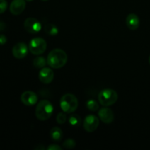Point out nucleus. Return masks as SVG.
<instances>
[{
	"mask_svg": "<svg viewBox=\"0 0 150 150\" xmlns=\"http://www.w3.org/2000/svg\"><path fill=\"white\" fill-rule=\"evenodd\" d=\"M67 62V55L65 51L60 48H55L50 51L47 57V64L50 67L59 69L64 67Z\"/></svg>",
	"mask_w": 150,
	"mask_h": 150,
	"instance_id": "f257e3e1",
	"label": "nucleus"
},
{
	"mask_svg": "<svg viewBox=\"0 0 150 150\" xmlns=\"http://www.w3.org/2000/svg\"><path fill=\"white\" fill-rule=\"evenodd\" d=\"M54 112V106L48 100H42L40 101L35 109V116L40 121H46Z\"/></svg>",
	"mask_w": 150,
	"mask_h": 150,
	"instance_id": "f03ea898",
	"label": "nucleus"
},
{
	"mask_svg": "<svg viewBox=\"0 0 150 150\" xmlns=\"http://www.w3.org/2000/svg\"><path fill=\"white\" fill-rule=\"evenodd\" d=\"M78 106L79 100L73 94H65L60 99V108L66 114H72L75 112Z\"/></svg>",
	"mask_w": 150,
	"mask_h": 150,
	"instance_id": "7ed1b4c3",
	"label": "nucleus"
},
{
	"mask_svg": "<svg viewBox=\"0 0 150 150\" xmlns=\"http://www.w3.org/2000/svg\"><path fill=\"white\" fill-rule=\"evenodd\" d=\"M118 100V94L111 89H104L98 94V100L103 106H110L115 103Z\"/></svg>",
	"mask_w": 150,
	"mask_h": 150,
	"instance_id": "20e7f679",
	"label": "nucleus"
},
{
	"mask_svg": "<svg viewBox=\"0 0 150 150\" xmlns=\"http://www.w3.org/2000/svg\"><path fill=\"white\" fill-rule=\"evenodd\" d=\"M47 48V42L43 38H35L29 42V49L32 54L39 56L42 54Z\"/></svg>",
	"mask_w": 150,
	"mask_h": 150,
	"instance_id": "39448f33",
	"label": "nucleus"
},
{
	"mask_svg": "<svg viewBox=\"0 0 150 150\" xmlns=\"http://www.w3.org/2000/svg\"><path fill=\"white\" fill-rule=\"evenodd\" d=\"M23 26L26 31L31 34H37L42 29V24L39 20L35 18H28L25 20Z\"/></svg>",
	"mask_w": 150,
	"mask_h": 150,
	"instance_id": "423d86ee",
	"label": "nucleus"
},
{
	"mask_svg": "<svg viewBox=\"0 0 150 150\" xmlns=\"http://www.w3.org/2000/svg\"><path fill=\"white\" fill-rule=\"evenodd\" d=\"M99 125L100 121L98 117L92 114H89L85 117L83 123V128L88 133H92L95 131L99 127Z\"/></svg>",
	"mask_w": 150,
	"mask_h": 150,
	"instance_id": "0eeeda50",
	"label": "nucleus"
},
{
	"mask_svg": "<svg viewBox=\"0 0 150 150\" xmlns=\"http://www.w3.org/2000/svg\"><path fill=\"white\" fill-rule=\"evenodd\" d=\"M27 45L24 42H18L13 46L12 49V53L15 58L16 59H23L26 57L29 51Z\"/></svg>",
	"mask_w": 150,
	"mask_h": 150,
	"instance_id": "6e6552de",
	"label": "nucleus"
},
{
	"mask_svg": "<svg viewBox=\"0 0 150 150\" xmlns=\"http://www.w3.org/2000/svg\"><path fill=\"white\" fill-rule=\"evenodd\" d=\"M22 103L27 106H32L38 103V97L35 92L32 91H25L21 95Z\"/></svg>",
	"mask_w": 150,
	"mask_h": 150,
	"instance_id": "1a4fd4ad",
	"label": "nucleus"
},
{
	"mask_svg": "<svg viewBox=\"0 0 150 150\" xmlns=\"http://www.w3.org/2000/svg\"><path fill=\"white\" fill-rule=\"evenodd\" d=\"M54 71L50 67H44L39 72V79L44 84L51 83L54 80Z\"/></svg>",
	"mask_w": 150,
	"mask_h": 150,
	"instance_id": "9d476101",
	"label": "nucleus"
},
{
	"mask_svg": "<svg viewBox=\"0 0 150 150\" xmlns=\"http://www.w3.org/2000/svg\"><path fill=\"white\" fill-rule=\"evenodd\" d=\"M98 116L100 121L105 124H110L114 120V112L111 109L108 107L105 106L104 108H100L98 111Z\"/></svg>",
	"mask_w": 150,
	"mask_h": 150,
	"instance_id": "9b49d317",
	"label": "nucleus"
},
{
	"mask_svg": "<svg viewBox=\"0 0 150 150\" xmlns=\"http://www.w3.org/2000/svg\"><path fill=\"white\" fill-rule=\"evenodd\" d=\"M26 8L25 0H13L10 5V11L14 16L21 14Z\"/></svg>",
	"mask_w": 150,
	"mask_h": 150,
	"instance_id": "f8f14e48",
	"label": "nucleus"
},
{
	"mask_svg": "<svg viewBox=\"0 0 150 150\" xmlns=\"http://www.w3.org/2000/svg\"><path fill=\"white\" fill-rule=\"evenodd\" d=\"M126 24L130 30H136L140 25L139 16L135 13H130L126 18Z\"/></svg>",
	"mask_w": 150,
	"mask_h": 150,
	"instance_id": "ddd939ff",
	"label": "nucleus"
},
{
	"mask_svg": "<svg viewBox=\"0 0 150 150\" xmlns=\"http://www.w3.org/2000/svg\"><path fill=\"white\" fill-rule=\"evenodd\" d=\"M50 136L54 141L59 142L63 137V132L59 127H54L50 131Z\"/></svg>",
	"mask_w": 150,
	"mask_h": 150,
	"instance_id": "4468645a",
	"label": "nucleus"
},
{
	"mask_svg": "<svg viewBox=\"0 0 150 150\" xmlns=\"http://www.w3.org/2000/svg\"><path fill=\"white\" fill-rule=\"evenodd\" d=\"M45 31L48 35H51V36H54L57 35L59 33V29L57 28V26L52 23H48L45 26Z\"/></svg>",
	"mask_w": 150,
	"mask_h": 150,
	"instance_id": "2eb2a0df",
	"label": "nucleus"
},
{
	"mask_svg": "<svg viewBox=\"0 0 150 150\" xmlns=\"http://www.w3.org/2000/svg\"><path fill=\"white\" fill-rule=\"evenodd\" d=\"M47 59H45L43 57H35L33 61V64L35 67L39 69H42L46 65Z\"/></svg>",
	"mask_w": 150,
	"mask_h": 150,
	"instance_id": "dca6fc26",
	"label": "nucleus"
},
{
	"mask_svg": "<svg viewBox=\"0 0 150 150\" xmlns=\"http://www.w3.org/2000/svg\"><path fill=\"white\" fill-rule=\"evenodd\" d=\"M81 120L77 114H73L69 117V123L70 124V125L74 127H79L81 124Z\"/></svg>",
	"mask_w": 150,
	"mask_h": 150,
	"instance_id": "f3484780",
	"label": "nucleus"
},
{
	"mask_svg": "<svg viewBox=\"0 0 150 150\" xmlns=\"http://www.w3.org/2000/svg\"><path fill=\"white\" fill-rule=\"evenodd\" d=\"M86 107L92 111H96L99 109V104L95 100H89L86 102Z\"/></svg>",
	"mask_w": 150,
	"mask_h": 150,
	"instance_id": "a211bd4d",
	"label": "nucleus"
},
{
	"mask_svg": "<svg viewBox=\"0 0 150 150\" xmlns=\"http://www.w3.org/2000/svg\"><path fill=\"white\" fill-rule=\"evenodd\" d=\"M76 142H75V140L72 139H66L65 141L63 143V147L65 148V149H73V148L76 146Z\"/></svg>",
	"mask_w": 150,
	"mask_h": 150,
	"instance_id": "6ab92c4d",
	"label": "nucleus"
},
{
	"mask_svg": "<svg viewBox=\"0 0 150 150\" xmlns=\"http://www.w3.org/2000/svg\"><path fill=\"white\" fill-rule=\"evenodd\" d=\"M67 121V115H66V113L60 112L57 114V122L60 125H62L64 123L66 122Z\"/></svg>",
	"mask_w": 150,
	"mask_h": 150,
	"instance_id": "aec40b11",
	"label": "nucleus"
},
{
	"mask_svg": "<svg viewBox=\"0 0 150 150\" xmlns=\"http://www.w3.org/2000/svg\"><path fill=\"white\" fill-rule=\"evenodd\" d=\"M7 9V1L6 0H0V14H2Z\"/></svg>",
	"mask_w": 150,
	"mask_h": 150,
	"instance_id": "412c9836",
	"label": "nucleus"
},
{
	"mask_svg": "<svg viewBox=\"0 0 150 150\" xmlns=\"http://www.w3.org/2000/svg\"><path fill=\"white\" fill-rule=\"evenodd\" d=\"M47 149L48 150H62V148L57 144H50L49 146L47 147Z\"/></svg>",
	"mask_w": 150,
	"mask_h": 150,
	"instance_id": "4be33fe9",
	"label": "nucleus"
},
{
	"mask_svg": "<svg viewBox=\"0 0 150 150\" xmlns=\"http://www.w3.org/2000/svg\"><path fill=\"white\" fill-rule=\"evenodd\" d=\"M7 37L4 35H1L0 34V45H3L7 42Z\"/></svg>",
	"mask_w": 150,
	"mask_h": 150,
	"instance_id": "5701e85b",
	"label": "nucleus"
},
{
	"mask_svg": "<svg viewBox=\"0 0 150 150\" xmlns=\"http://www.w3.org/2000/svg\"><path fill=\"white\" fill-rule=\"evenodd\" d=\"M26 1H33V0H26Z\"/></svg>",
	"mask_w": 150,
	"mask_h": 150,
	"instance_id": "b1692460",
	"label": "nucleus"
},
{
	"mask_svg": "<svg viewBox=\"0 0 150 150\" xmlns=\"http://www.w3.org/2000/svg\"><path fill=\"white\" fill-rule=\"evenodd\" d=\"M42 1H48V0H42Z\"/></svg>",
	"mask_w": 150,
	"mask_h": 150,
	"instance_id": "393cba45",
	"label": "nucleus"
},
{
	"mask_svg": "<svg viewBox=\"0 0 150 150\" xmlns=\"http://www.w3.org/2000/svg\"><path fill=\"white\" fill-rule=\"evenodd\" d=\"M149 64H150V56H149Z\"/></svg>",
	"mask_w": 150,
	"mask_h": 150,
	"instance_id": "a878e982",
	"label": "nucleus"
}]
</instances>
